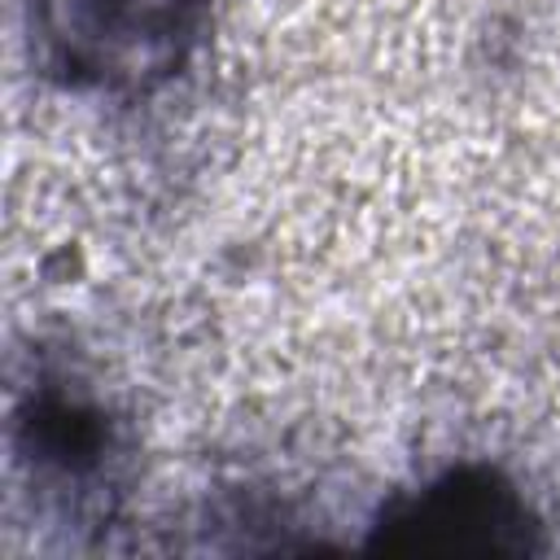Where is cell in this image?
<instances>
[{
  "label": "cell",
  "instance_id": "2",
  "mask_svg": "<svg viewBox=\"0 0 560 560\" xmlns=\"http://www.w3.org/2000/svg\"><path fill=\"white\" fill-rule=\"evenodd\" d=\"M372 551L394 556H534L538 516L490 464H455L398 490L372 521Z\"/></svg>",
  "mask_w": 560,
  "mask_h": 560
},
{
  "label": "cell",
  "instance_id": "1",
  "mask_svg": "<svg viewBox=\"0 0 560 560\" xmlns=\"http://www.w3.org/2000/svg\"><path fill=\"white\" fill-rule=\"evenodd\" d=\"M197 22L201 0H31V35L48 74L101 96H140L175 79Z\"/></svg>",
  "mask_w": 560,
  "mask_h": 560
}]
</instances>
